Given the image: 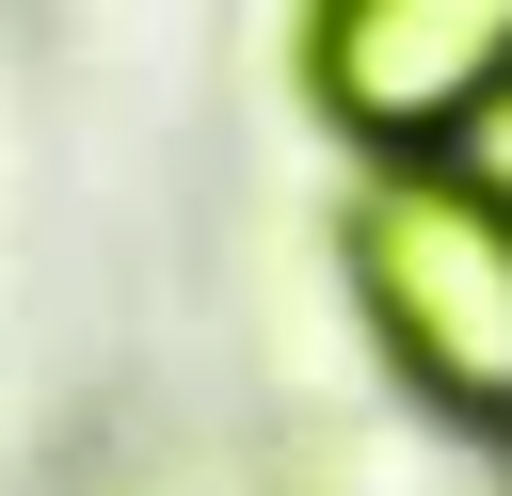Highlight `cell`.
Returning <instances> with one entry per match:
<instances>
[{
	"label": "cell",
	"mask_w": 512,
	"mask_h": 496,
	"mask_svg": "<svg viewBox=\"0 0 512 496\" xmlns=\"http://www.w3.org/2000/svg\"><path fill=\"white\" fill-rule=\"evenodd\" d=\"M336 288L432 432L512 448V176L496 160H368L336 208Z\"/></svg>",
	"instance_id": "obj_1"
},
{
	"label": "cell",
	"mask_w": 512,
	"mask_h": 496,
	"mask_svg": "<svg viewBox=\"0 0 512 496\" xmlns=\"http://www.w3.org/2000/svg\"><path fill=\"white\" fill-rule=\"evenodd\" d=\"M304 112L368 160H480V128L512 112V0H320Z\"/></svg>",
	"instance_id": "obj_2"
}]
</instances>
